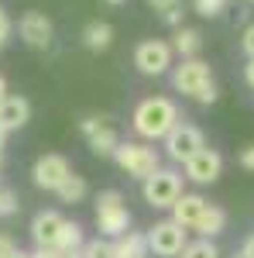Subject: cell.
Wrapping results in <instances>:
<instances>
[{"mask_svg":"<svg viewBox=\"0 0 254 258\" xmlns=\"http://www.w3.org/2000/svg\"><path fill=\"white\" fill-rule=\"evenodd\" d=\"M7 38H11V18H7V11L0 7V48L7 45Z\"/></svg>","mask_w":254,"mask_h":258,"instance_id":"obj_27","label":"cell"},{"mask_svg":"<svg viewBox=\"0 0 254 258\" xmlns=\"http://www.w3.org/2000/svg\"><path fill=\"white\" fill-rule=\"evenodd\" d=\"M11 214H18V193L0 186V217H11Z\"/></svg>","mask_w":254,"mask_h":258,"instance_id":"obj_25","label":"cell"},{"mask_svg":"<svg viewBox=\"0 0 254 258\" xmlns=\"http://www.w3.org/2000/svg\"><path fill=\"white\" fill-rule=\"evenodd\" d=\"M134 66L144 73V76H165L172 69V45L158 38H148L134 48Z\"/></svg>","mask_w":254,"mask_h":258,"instance_id":"obj_8","label":"cell"},{"mask_svg":"<svg viewBox=\"0 0 254 258\" xmlns=\"http://www.w3.org/2000/svg\"><path fill=\"white\" fill-rule=\"evenodd\" d=\"M182 258H220V251H216V244L210 238H203V241H196V244H186Z\"/></svg>","mask_w":254,"mask_h":258,"instance_id":"obj_23","label":"cell"},{"mask_svg":"<svg viewBox=\"0 0 254 258\" xmlns=\"http://www.w3.org/2000/svg\"><path fill=\"white\" fill-rule=\"evenodd\" d=\"M199 148H206V141H203V131L193 127V124H176V127L165 135V152H168L172 162H182V165H186Z\"/></svg>","mask_w":254,"mask_h":258,"instance_id":"obj_7","label":"cell"},{"mask_svg":"<svg viewBox=\"0 0 254 258\" xmlns=\"http://www.w3.org/2000/svg\"><path fill=\"white\" fill-rule=\"evenodd\" d=\"M220 169H223V159L213 148H199L193 159L186 162V176L193 179V182H216Z\"/></svg>","mask_w":254,"mask_h":258,"instance_id":"obj_13","label":"cell"},{"mask_svg":"<svg viewBox=\"0 0 254 258\" xmlns=\"http://www.w3.org/2000/svg\"><path fill=\"white\" fill-rule=\"evenodd\" d=\"M251 4H254V0H251Z\"/></svg>","mask_w":254,"mask_h":258,"instance_id":"obj_40","label":"cell"},{"mask_svg":"<svg viewBox=\"0 0 254 258\" xmlns=\"http://www.w3.org/2000/svg\"><path fill=\"white\" fill-rule=\"evenodd\" d=\"M240 165H244L247 172H254V145H251V148H244V152H240Z\"/></svg>","mask_w":254,"mask_h":258,"instance_id":"obj_30","label":"cell"},{"mask_svg":"<svg viewBox=\"0 0 254 258\" xmlns=\"http://www.w3.org/2000/svg\"><path fill=\"white\" fill-rule=\"evenodd\" d=\"M148 4L155 7V11L161 14V18H165V14H172V11H179V4H182V0H148Z\"/></svg>","mask_w":254,"mask_h":258,"instance_id":"obj_26","label":"cell"},{"mask_svg":"<svg viewBox=\"0 0 254 258\" xmlns=\"http://www.w3.org/2000/svg\"><path fill=\"white\" fill-rule=\"evenodd\" d=\"M223 224H227V214H223L220 207H206V214L199 217L196 231H199L203 238H213V234H220V231H223Z\"/></svg>","mask_w":254,"mask_h":258,"instance_id":"obj_20","label":"cell"},{"mask_svg":"<svg viewBox=\"0 0 254 258\" xmlns=\"http://www.w3.org/2000/svg\"><path fill=\"white\" fill-rule=\"evenodd\" d=\"M79 127H82V135H86L90 148H93L97 155H114V152L120 148L117 127H114L107 117H82V120H79Z\"/></svg>","mask_w":254,"mask_h":258,"instance_id":"obj_9","label":"cell"},{"mask_svg":"<svg viewBox=\"0 0 254 258\" xmlns=\"http://www.w3.org/2000/svg\"><path fill=\"white\" fill-rule=\"evenodd\" d=\"M72 169H69V162H65V155H41L38 162H35V169H31V179H35V186L38 189H59L62 186V179L69 176Z\"/></svg>","mask_w":254,"mask_h":258,"instance_id":"obj_10","label":"cell"},{"mask_svg":"<svg viewBox=\"0 0 254 258\" xmlns=\"http://www.w3.org/2000/svg\"><path fill=\"white\" fill-rule=\"evenodd\" d=\"M206 200L196 197V193H182V197L176 200V207H172V220L176 224H182V227H196L199 224V217L206 214Z\"/></svg>","mask_w":254,"mask_h":258,"instance_id":"obj_14","label":"cell"},{"mask_svg":"<svg viewBox=\"0 0 254 258\" xmlns=\"http://www.w3.org/2000/svg\"><path fill=\"white\" fill-rule=\"evenodd\" d=\"M114 159H117V165L127 172V176L134 179H144L155 176L158 169H161V162H158V152L155 148H148V145H137V141H120V148L114 152Z\"/></svg>","mask_w":254,"mask_h":258,"instance_id":"obj_3","label":"cell"},{"mask_svg":"<svg viewBox=\"0 0 254 258\" xmlns=\"http://www.w3.org/2000/svg\"><path fill=\"white\" fill-rule=\"evenodd\" d=\"M55 197H59L62 203H79V200L86 197V179L76 176V172H69V176L62 179V186L55 189Z\"/></svg>","mask_w":254,"mask_h":258,"instance_id":"obj_19","label":"cell"},{"mask_svg":"<svg viewBox=\"0 0 254 258\" xmlns=\"http://www.w3.org/2000/svg\"><path fill=\"white\" fill-rule=\"evenodd\" d=\"M4 258H31V255H28V251H21V248H14L11 255H4Z\"/></svg>","mask_w":254,"mask_h":258,"instance_id":"obj_34","label":"cell"},{"mask_svg":"<svg viewBox=\"0 0 254 258\" xmlns=\"http://www.w3.org/2000/svg\"><path fill=\"white\" fill-rule=\"evenodd\" d=\"M110 41H114V28L103 24V21H93V24L82 28V45H86L90 52H103V48H110Z\"/></svg>","mask_w":254,"mask_h":258,"instance_id":"obj_16","label":"cell"},{"mask_svg":"<svg viewBox=\"0 0 254 258\" xmlns=\"http://www.w3.org/2000/svg\"><path fill=\"white\" fill-rule=\"evenodd\" d=\"M14 248H18V244H14V238H11V234H0V258L11 255Z\"/></svg>","mask_w":254,"mask_h":258,"instance_id":"obj_31","label":"cell"},{"mask_svg":"<svg viewBox=\"0 0 254 258\" xmlns=\"http://www.w3.org/2000/svg\"><path fill=\"white\" fill-rule=\"evenodd\" d=\"M28 117H31V103L24 97H4V103H0V127H4V131L24 127Z\"/></svg>","mask_w":254,"mask_h":258,"instance_id":"obj_15","label":"cell"},{"mask_svg":"<svg viewBox=\"0 0 254 258\" xmlns=\"http://www.w3.org/2000/svg\"><path fill=\"white\" fill-rule=\"evenodd\" d=\"M31 258H69V251H59V248H35Z\"/></svg>","mask_w":254,"mask_h":258,"instance_id":"obj_28","label":"cell"},{"mask_svg":"<svg viewBox=\"0 0 254 258\" xmlns=\"http://www.w3.org/2000/svg\"><path fill=\"white\" fill-rule=\"evenodd\" d=\"M144 238H148V251H155L158 258H176V255H182V248L189 244V241H186V227L176 224V220L155 224Z\"/></svg>","mask_w":254,"mask_h":258,"instance_id":"obj_5","label":"cell"},{"mask_svg":"<svg viewBox=\"0 0 254 258\" xmlns=\"http://www.w3.org/2000/svg\"><path fill=\"white\" fill-rule=\"evenodd\" d=\"M172 48H176L182 59H196V52L203 48V38H199V31H193V28H176Z\"/></svg>","mask_w":254,"mask_h":258,"instance_id":"obj_18","label":"cell"},{"mask_svg":"<svg viewBox=\"0 0 254 258\" xmlns=\"http://www.w3.org/2000/svg\"><path fill=\"white\" fill-rule=\"evenodd\" d=\"M227 4H230V0H193L196 14H203V18H216V14H223Z\"/></svg>","mask_w":254,"mask_h":258,"instance_id":"obj_24","label":"cell"},{"mask_svg":"<svg viewBox=\"0 0 254 258\" xmlns=\"http://www.w3.org/2000/svg\"><path fill=\"white\" fill-rule=\"evenodd\" d=\"M82 258H117V244L114 241H90L82 244Z\"/></svg>","mask_w":254,"mask_h":258,"instance_id":"obj_22","label":"cell"},{"mask_svg":"<svg viewBox=\"0 0 254 258\" xmlns=\"http://www.w3.org/2000/svg\"><path fill=\"white\" fill-rule=\"evenodd\" d=\"M172 83H176L179 93H189V97H203V90L213 86V76H210V66L203 59H182V66H176L172 73Z\"/></svg>","mask_w":254,"mask_h":258,"instance_id":"obj_6","label":"cell"},{"mask_svg":"<svg viewBox=\"0 0 254 258\" xmlns=\"http://www.w3.org/2000/svg\"><path fill=\"white\" fill-rule=\"evenodd\" d=\"M4 97H7V83H4V76H0V103H4Z\"/></svg>","mask_w":254,"mask_h":258,"instance_id":"obj_35","label":"cell"},{"mask_svg":"<svg viewBox=\"0 0 254 258\" xmlns=\"http://www.w3.org/2000/svg\"><path fill=\"white\" fill-rule=\"evenodd\" d=\"M18 35H21V41L31 45V48H48V45H52V21L45 18L41 11H28V14L18 21Z\"/></svg>","mask_w":254,"mask_h":258,"instance_id":"obj_12","label":"cell"},{"mask_svg":"<svg viewBox=\"0 0 254 258\" xmlns=\"http://www.w3.org/2000/svg\"><path fill=\"white\" fill-rule=\"evenodd\" d=\"M4 138H7V131L0 127V155H4Z\"/></svg>","mask_w":254,"mask_h":258,"instance_id":"obj_36","label":"cell"},{"mask_svg":"<svg viewBox=\"0 0 254 258\" xmlns=\"http://www.w3.org/2000/svg\"><path fill=\"white\" fill-rule=\"evenodd\" d=\"M114 244H117V258H148V238L137 234V231L120 234Z\"/></svg>","mask_w":254,"mask_h":258,"instance_id":"obj_17","label":"cell"},{"mask_svg":"<svg viewBox=\"0 0 254 258\" xmlns=\"http://www.w3.org/2000/svg\"><path fill=\"white\" fill-rule=\"evenodd\" d=\"M244 255H247V258H254V234H251L247 241H244Z\"/></svg>","mask_w":254,"mask_h":258,"instance_id":"obj_32","label":"cell"},{"mask_svg":"<svg viewBox=\"0 0 254 258\" xmlns=\"http://www.w3.org/2000/svg\"><path fill=\"white\" fill-rule=\"evenodd\" d=\"M234 258H247V255H244V251H240V255H234Z\"/></svg>","mask_w":254,"mask_h":258,"instance_id":"obj_38","label":"cell"},{"mask_svg":"<svg viewBox=\"0 0 254 258\" xmlns=\"http://www.w3.org/2000/svg\"><path fill=\"white\" fill-rule=\"evenodd\" d=\"M59 251H82V227L79 224H65L62 227V238H59Z\"/></svg>","mask_w":254,"mask_h":258,"instance_id":"obj_21","label":"cell"},{"mask_svg":"<svg viewBox=\"0 0 254 258\" xmlns=\"http://www.w3.org/2000/svg\"><path fill=\"white\" fill-rule=\"evenodd\" d=\"M0 165H4V155H0Z\"/></svg>","mask_w":254,"mask_h":258,"instance_id":"obj_39","label":"cell"},{"mask_svg":"<svg viewBox=\"0 0 254 258\" xmlns=\"http://www.w3.org/2000/svg\"><path fill=\"white\" fill-rule=\"evenodd\" d=\"M182 197V179L172 169H158L155 176L144 179V203L155 210H168L176 207V200Z\"/></svg>","mask_w":254,"mask_h":258,"instance_id":"obj_4","label":"cell"},{"mask_svg":"<svg viewBox=\"0 0 254 258\" xmlns=\"http://www.w3.org/2000/svg\"><path fill=\"white\" fill-rule=\"evenodd\" d=\"M240 45H244V52L254 59V24H247V28H244V38H240Z\"/></svg>","mask_w":254,"mask_h":258,"instance_id":"obj_29","label":"cell"},{"mask_svg":"<svg viewBox=\"0 0 254 258\" xmlns=\"http://www.w3.org/2000/svg\"><path fill=\"white\" fill-rule=\"evenodd\" d=\"M244 76H247V83H251V86H254V59L247 62V69H244Z\"/></svg>","mask_w":254,"mask_h":258,"instance_id":"obj_33","label":"cell"},{"mask_svg":"<svg viewBox=\"0 0 254 258\" xmlns=\"http://www.w3.org/2000/svg\"><path fill=\"white\" fill-rule=\"evenodd\" d=\"M69 220L62 217L59 210H41L31 220V238H35L38 248H59V238H62V227Z\"/></svg>","mask_w":254,"mask_h":258,"instance_id":"obj_11","label":"cell"},{"mask_svg":"<svg viewBox=\"0 0 254 258\" xmlns=\"http://www.w3.org/2000/svg\"><path fill=\"white\" fill-rule=\"evenodd\" d=\"M107 4H124V0H107Z\"/></svg>","mask_w":254,"mask_h":258,"instance_id":"obj_37","label":"cell"},{"mask_svg":"<svg viewBox=\"0 0 254 258\" xmlns=\"http://www.w3.org/2000/svg\"><path fill=\"white\" fill-rule=\"evenodd\" d=\"M97 227L103 238H120L131 227V214L124 207V197L117 189H107L97 197Z\"/></svg>","mask_w":254,"mask_h":258,"instance_id":"obj_2","label":"cell"},{"mask_svg":"<svg viewBox=\"0 0 254 258\" xmlns=\"http://www.w3.org/2000/svg\"><path fill=\"white\" fill-rule=\"evenodd\" d=\"M179 124V110L172 100L165 97H151V100H141L134 110V131L148 141L165 138L172 127Z\"/></svg>","mask_w":254,"mask_h":258,"instance_id":"obj_1","label":"cell"}]
</instances>
